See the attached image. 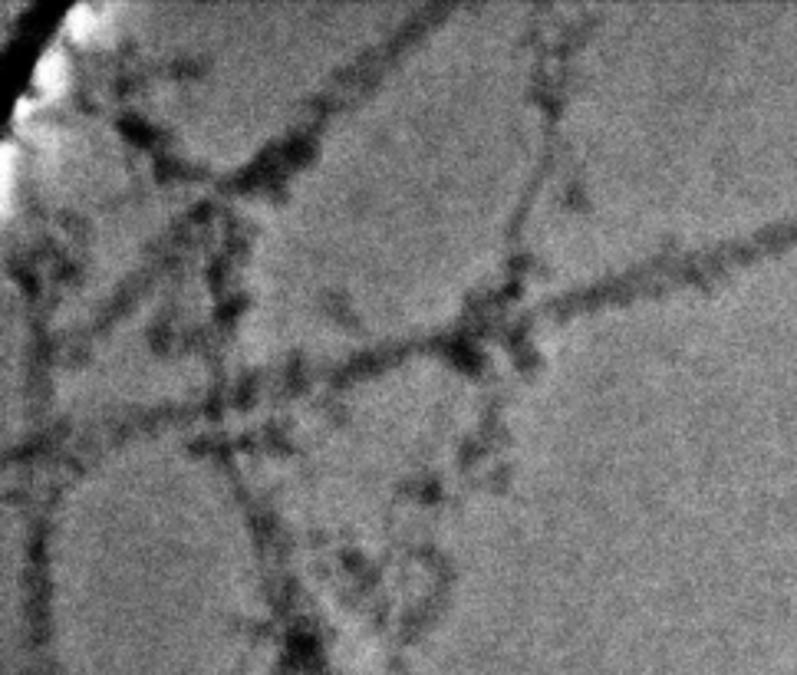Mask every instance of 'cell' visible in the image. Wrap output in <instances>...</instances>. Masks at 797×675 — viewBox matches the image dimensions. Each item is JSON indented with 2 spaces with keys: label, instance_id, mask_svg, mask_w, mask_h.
<instances>
[{
  "label": "cell",
  "instance_id": "7a4b0ae2",
  "mask_svg": "<svg viewBox=\"0 0 797 675\" xmlns=\"http://www.w3.org/2000/svg\"><path fill=\"white\" fill-rule=\"evenodd\" d=\"M63 27L73 33V37H89L96 27H99V10L89 7V4H76L70 7V14H66Z\"/></svg>",
  "mask_w": 797,
  "mask_h": 675
},
{
  "label": "cell",
  "instance_id": "3957f363",
  "mask_svg": "<svg viewBox=\"0 0 797 675\" xmlns=\"http://www.w3.org/2000/svg\"><path fill=\"white\" fill-rule=\"evenodd\" d=\"M0 168H4V211L10 215V191H14V178H17V145L14 142L0 145Z\"/></svg>",
  "mask_w": 797,
  "mask_h": 675
},
{
  "label": "cell",
  "instance_id": "6da1fadb",
  "mask_svg": "<svg viewBox=\"0 0 797 675\" xmlns=\"http://www.w3.org/2000/svg\"><path fill=\"white\" fill-rule=\"evenodd\" d=\"M66 73H70V63H66V56L60 50H43V56L37 63H33V86L40 89V93H56V89L66 86Z\"/></svg>",
  "mask_w": 797,
  "mask_h": 675
}]
</instances>
